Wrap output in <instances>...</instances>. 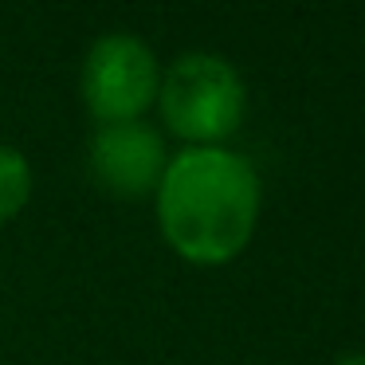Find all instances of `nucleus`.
Wrapping results in <instances>:
<instances>
[{
  "label": "nucleus",
  "mask_w": 365,
  "mask_h": 365,
  "mask_svg": "<svg viewBox=\"0 0 365 365\" xmlns=\"http://www.w3.org/2000/svg\"><path fill=\"white\" fill-rule=\"evenodd\" d=\"M338 365H365V354H349V357H341Z\"/></svg>",
  "instance_id": "obj_6"
},
{
  "label": "nucleus",
  "mask_w": 365,
  "mask_h": 365,
  "mask_svg": "<svg viewBox=\"0 0 365 365\" xmlns=\"http://www.w3.org/2000/svg\"><path fill=\"white\" fill-rule=\"evenodd\" d=\"M263 185L255 165L228 145H185L153 192L161 240L197 267H224L255 236Z\"/></svg>",
  "instance_id": "obj_1"
},
{
  "label": "nucleus",
  "mask_w": 365,
  "mask_h": 365,
  "mask_svg": "<svg viewBox=\"0 0 365 365\" xmlns=\"http://www.w3.org/2000/svg\"><path fill=\"white\" fill-rule=\"evenodd\" d=\"M158 87L161 63L134 32H103L83 56L79 95L98 126L145 118V110L158 103Z\"/></svg>",
  "instance_id": "obj_3"
},
{
  "label": "nucleus",
  "mask_w": 365,
  "mask_h": 365,
  "mask_svg": "<svg viewBox=\"0 0 365 365\" xmlns=\"http://www.w3.org/2000/svg\"><path fill=\"white\" fill-rule=\"evenodd\" d=\"M161 126L185 145H224L247 110L240 71L216 51H185L161 71L158 87Z\"/></svg>",
  "instance_id": "obj_2"
},
{
  "label": "nucleus",
  "mask_w": 365,
  "mask_h": 365,
  "mask_svg": "<svg viewBox=\"0 0 365 365\" xmlns=\"http://www.w3.org/2000/svg\"><path fill=\"white\" fill-rule=\"evenodd\" d=\"M169 145L153 122H103L87 142L91 181L118 200H153L169 165Z\"/></svg>",
  "instance_id": "obj_4"
},
{
  "label": "nucleus",
  "mask_w": 365,
  "mask_h": 365,
  "mask_svg": "<svg viewBox=\"0 0 365 365\" xmlns=\"http://www.w3.org/2000/svg\"><path fill=\"white\" fill-rule=\"evenodd\" d=\"M32 185H36L32 161L16 145L0 142V228L24 212V205L32 200Z\"/></svg>",
  "instance_id": "obj_5"
}]
</instances>
